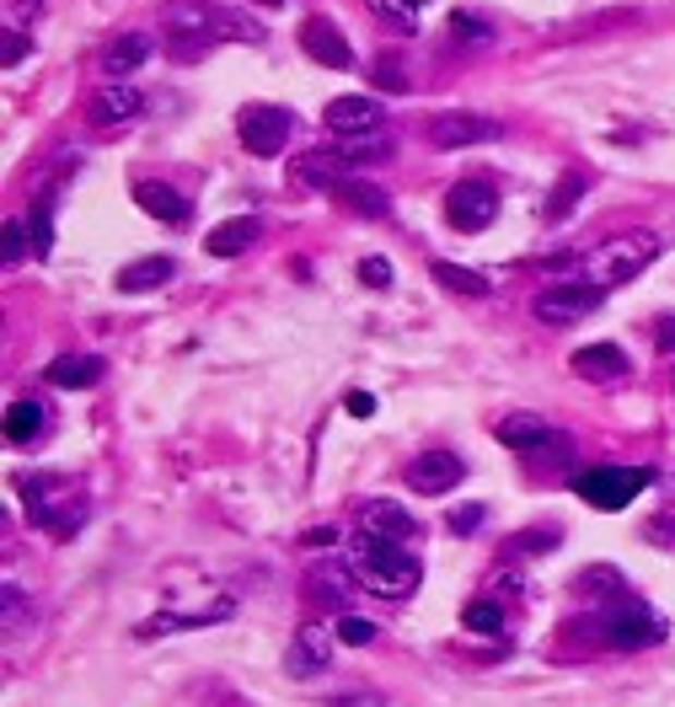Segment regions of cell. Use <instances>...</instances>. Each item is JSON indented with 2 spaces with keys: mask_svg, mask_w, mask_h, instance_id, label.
Listing matches in <instances>:
<instances>
[{
  "mask_svg": "<svg viewBox=\"0 0 675 707\" xmlns=\"http://www.w3.org/2000/svg\"><path fill=\"white\" fill-rule=\"evenodd\" d=\"M354 574L365 584V595H381V600H402V595H413L419 589V558H408L402 552V541H391V536H370L360 531V541H354Z\"/></svg>",
  "mask_w": 675,
  "mask_h": 707,
  "instance_id": "obj_1",
  "label": "cell"
},
{
  "mask_svg": "<svg viewBox=\"0 0 675 707\" xmlns=\"http://www.w3.org/2000/svg\"><path fill=\"white\" fill-rule=\"evenodd\" d=\"M601 638H606V648L638 654V648H654V643L665 638V622L643 600H616L612 611L601 617Z\"/></svg>",
  "mask_w": 675,
  "mask_h": 707,
  "instance_id": "obj_2",
  "label": "cell"
},
{
  "mask_svg": "<svg viewBox=\"0 0 675 707\" xmlns=\"http://www.w3.org/2000/svg\"><path fill=\"white\" fill-rule=\"evenodd\" d=\"M574 488H579V499L590 510H627L649 488V472L643 466H590Z\"/></svg>",
  "mask_w": 675,
  "mask_h": 707,
  "instance_id": "obj_3",
  "label": "cell"
},
{
  "mask_svg": "<svg viewBox=\"0 0 675 707\" xmlns=\"http://www.w3.org/2000/svg\"><path fill=\"white\" fill-rule=\"evenodd\" d=\"M595 306H601V284H584L579 273H574L568 284H553V290H542V295L531 301L537 321H547V327H574V321L590 317Z\"/></svg>",
  "mask_w": 675,
  "mask_h": 707,
  "instance_id": "obj_4",
  "label": "cell"
},
{
  "mask_svg": "<svg viewBox=\"0 0 675 707\" xmlns=\"http://www.w3.org/2000/svg\"><path fill=\"white\" fill-rule=\"evenodd\" d=\"M445 220H450L461 236L489 231L493 220H498V193H493L489 183H478V178H461L456 188L445 193Z\"/></svg>",
  "mask_w": 675,
  "mask_h": 707,
  "instance_id": "obj_5",
  "label": "cell"
},
{
  "mask_svg": "<svg viewBox=\"0 0 675 707\" xmlns=\"http://www.w3.org/2000/svg\"><path fill=\"white\" fill-rule=\"evenodd\" d=\"M654 257H660V236H654V231H627V236H616V242L601 247V284H627V279H638Z\"/></svg>",
  "mask_w": 675,
  "mask_h": 707,
  "instance_id": "obj_6",
  "label": "cell"
},
{
  "mask_svg": "<svg viewBox=\"0 0 675 707\" xmlns=\"http://www.w3.org/2000/svg\"><path fill=\"white\" fill-rule=\"evenodd\" d=\"M290 113L285 108H263V102H252V108H242V124H237V134H242V145L252 150V156H279L285 145H290Z\"/></svg>",
  "mask_w": 675,
  "mask_h": 707,
  "instance_id": "obj_7",
  "label": "cell"
},
{
  "mask_svg": "<svg viewBox=\"0 0 675 707\" xmlns=\"http://www.w3.org/2000/svg\"><path fill=\"white\" fill-rule=\"evenodd\" d=\"M402 477H408L413 493H430L434 499V493H450V488L467 477V466H461L450 450H424V455H413V466H408Z\"/></svg>",
  "mask_w": 675,
  "mask_h": 707,
  "instance_id": "obj_8",
  "label": "cell"
},
{
  "mask_svg": "<svg viewBox=\"0 0 675 707\" xmlns=\"http://www.w3.org/2000/svg\"><path fill=\"white\" fill-rule=\"evenodd\" d=\"M338 209H349V215H360V220H386L391 215V193L381 188V183H370V178H338L333 193H327Z\"/></svg>",
  "mask_w": 675,
  "mask_h": 707,
  "instance_id": "obj_9",
  "label": "cell"
},
{
  "mask_svg": "<svg viewBox=\"0 0 675 707\" xmlns=\"http://www.w3.org/2000/svg\"><path fill=\"white\" fill-rule=\"evenodd\" d=\"M301 49H306L316 64H327V70H349V64H354L349 38H343L338 22H327V16H311L306 27H301Z\"/></svg>",
  "mask_w": 675,
  "mask_h": 707,
  "instance_id": "obj_10",
  "label": "cell"
},
{
  "mask_svg": "<svg viewBox=\"0 0 675 707\" xmlns=\"http://www.w3.org/2000/svg\"><path fill=\"white\" fill-rule=\"evenodd\" d=\"M430 139L439 150H461V145L498 139V124H493V119H478V113H439V119H430Z\"/></svg>",
  "mask_w": 675,
  "mask_h": 707,
  "instance_id": "obj_11",
  "label": "cell"
},
{
  "mask_svg": "<svg viewBox=\"0 0 675 707\" xmlns=\"http://www.w3.org/2000/svg\"><path fill=\"white\" fill-rule=\"evenodd\" d=\"M322 124L333 129V134H375L386 119H381L375 97H333L327 113H322Z\"/></svg>",
  "mask_w": 675,
  "mask_h": 707,
  "instance_id": "obj_12",
  "label": "cell"
},
{
  "mask_svg": "<svg viewBox=\"0 0 675 707\" xmlns=\"http://www.w3.org/2000/svg\"><path fill=\"white\" fill-rule=\"evenodd\" d=\"M333 665V633L327 627H301L296 643H290V654H285V670L296 675V681H311L316 670H327Z\"/></svg>",
  "mask_w": 675,
  "mask_h": 707,
  "instance_id": "obj_13",
  "label": "cell"
},
{
  "mask_svg": "<svg viewBox=\"0 0 675 707\" xmlns=\"http://www.w3.org/2000/svg\"><path fill=\"white\" fill-rule=\"evenodd\" d=\"M161 22H167L178 38H215L220 5H209V0H167V5H161Z\"/></svg>",
  "mask_w": 675,
  "mask_h": 707,
  "instance_id": "obj_14",
  "label": "cell"
},
{
  "mask_svg": "<svg viewBox=\"0 0 675 707\" xmlns=\"http://www.w3.org/2000/svg\"><path fill=\"white\" fill-rule=\"evenodd\" d=\"M150 54H156V38H150V33H119V38L103 49V75H108V81H123V75L145 70Z\"/></svg>",
  "mask_w": 675,
  "mask_h": 707,
  "instance_id": "obj_15",
  "label": "cell"
},
{
  "mask_svg": "<svg viewBox=\"0 0 675 707\" xmlns=\"http://www.w3.org/2000/svg\"><path fill=\"white\" fill-rule=\"evenodd\" d=\"M145 108V92L134 81H103V92L92 97V119L97 124H129Z\"/></svg>",
  "mask_w": 675,
  "mask_h": 707,
  "instance_id": "obj_16",
  "label": "cell"
},
{
  "mask_svg": "<svg viewBox=\"0 0 675 707\" xmlns=\"http://www.w3.org/2000/svg\"><path fill=\"white\" fill-rule=\"evenodd\" d=\"M574 370L584 381H622L632 365H627V354L616 343H584V349H574Z\"/></svg>",
  "mask_w": 675,
  "mask_h": 707,
  "instance_id": "obj_17",
  "label": "cell"
},
{
  "mask_svg": "<svg viewBox=\"0 0 675 707\" xmlns=\"http://www.w3.org/2000/svg\"><path fill=\"white\" fill-rule=\"evenodd\" d=\"M360 531H370V536H391V541H408V536L419 531V520L402 510V504H391V499H370L365 510H360Z\"/></svg>",
  "mask_w": 675,
  "mask_h": 707,
  "instance_id": "obj_18",
  "label": "cell"
},
{
  "mask_svg": "<svg viewBox=\"0 0 675 707\" xmlns=\"http://www.w3.org/2000/svg\"><path fill=\"white\" fill-rule=\"evenodd\" d=\"M134 204L150 215V220H161V225H183L188 220V204L178 188H167V183H156V178H145V183H134Z\"/></svg>",
  "mask_w": 675,
  "mask_h": 707,
  "instance_id": "obj_19",
  "label": "cell"
},
{
  "mask_svg": "<svg viewBox=\"0 0 675 707\" xmlns=\"http://www.w3.org/2000/svg\"><path fill=\"white\" fill-rule=\"evenodd\" d=\"M257 236H263V220H257V215H242V220L215 225V231L204 236V253L209 257H237V253H246V247H257Z\"/></svg>",
  "mask_w": 675,
  "mask_h": 707,
  "instance_id": "obj_20",
  "label": "cell"
},
{
  "mask_svg": "<svg viewBox=\"0 0 675 707\" xmlns=\"http://www.w3.org/2000/svg\"><path fill=\"white\" fill-rule=\"evenodd\" d=\"M311 589H316V600L343 606V600H349V595H360L365 584H360V574H354V563L343 569L338 558H327V563H316V569H311Z\"/></svg>",
  "mask_w": 675,
  "mask_h": 707,
  "instance_id": "obj_21",
  "label": "cell"
},
{
  "mask_svg": "<svg viewBox=\"0 0 675 707\" xmlns=\"http://www.w3.org/2000/svg\"><path fill=\"white\" fill-rule=\"evenodd\" d=\"M493 435H498V446H509V450L563 446V440H557V435L547 429V424H542V418H537V413H509V418H504V424H498Z\"/></svg>",
  "mask_w": 675,
  "mask_h": 707,
  "instance_id": "obj_22",
  "label": "cell"
},
{
  "mask_svg": "<svg viewBox=\"0 0 675 707\" xmlns=\"http://www.w3.org/2000/svg\"><path fill=\"white\" fill-rule=\"evenodd\" d=\"M49 386H64V391H86V386L103 381V359L97 354H60L49 370H44Z\"/></svg>",
  "mask_w": 675,
  "mask_h": 707,
  "instance_id": "obj_23",
  "label": "cell"
},
{
  "mask_svg": "<svg viewBox=\"0 0 675 707\" xmlns=\"http://www.w3.org/2000/svg\"><path fill=\"white\" fill-rule=\"evenodd\" d=\"M430 273H434V284H445L450 295H467V301H483V295H493L489 273H478V268H461V263H445V257H434Z\"/></svg>",
  "mask_w": 675,
  "mask_h": 707,
  "instance_id": "obj_24",
  "label": "cell"
},
{
  "mask_svg": "<svg viewBox=\"0 0 675 707\" xmlns=\"http://www.w3.org/2000/svg\"><path fill=\"white\" fill-rule=\"evenodd\" d=\"M172 273H178V263H172V257H140V263L119 268V290H123V295H140V290L167 284Z\"/></svg>",
  "mask_w": 675,
  "mask_h": 707,
  "instance_id": "obj_25",
  "label": "cell"
},
{
  "mask_svg": "<svg viewBox=\"0 0 675 707\" xmlns=\"http://www.w3.org/2000/svg\"><path fill=\"white\" fill-rule=\"evenodd\" d=\"M338 178H343V156H327V150H306V156H296V183H301V188L333 193Z\"/></svg>",
  "mask_w": 675,
  "mask_h": 707,
  "instance_id": "obj_26",
  "label": "cell"
},
{
  "mask_svg": "<svg viewBox=\"0 0 675 707\" xmlns=\"http://www.w3.org/2000/svg\"><path fill=\"white\" fill-rule=\"evenodd\" d=\"M584 188H590V178H584V172H563V178H557V188L547 193V209H542V220H547V225H563V220L574 215V204L584 198Z\"/></svg>",
  "mask_w": 675,
  "mask_h": 707,
  "instance_id": "obj_27",
  "label": "cell"
},
{
  "mask_svg": "<svg viewBox=\"0 0 675 707\" xmlns=\"http://www.w3.org/2000/svg\"><path fill=\"white\" fill-rule=\"evenodd\" d=\"M44 402H11L5 407V440L11 446H33L38 440V429H44Z\"/></svg>",
  "mask_w": 675,
  "mask_h": 707,
  "instance_id": "obj_28",
  "label": "cell"
},
{
  "mask_svg": "<svg viewBox=\"0 0 675 707\" xmlns=\"http://www.w3.org/2000/svg\"><path fill=\"white\" fill-rule=\"evenodd\" d=\"M627 589V578L622 569H606V563H595V569H579L574 574V595H590V600H612Z\"/></svg>",
  "mask_w": 675,
  "mask_h": 707,
  "instance_id": "obj_29",
  "label": "cell"
},
{
  "mask_svg": "<svg viewBox=\"0 0 675 707\" xmlns=\"http://www.w3.org/2000/svg\"><path fill=\"white\" fill-rule=\"evenodd\" d=\"M547 547H557L553 525H542V531H515V536L504 541V558H542Z\"/></svg>",
  "mask_w": 675,
  "mask_h": 707,
  "instance_id": "obj_30",
  "label": "cell"
},
{
  "mask_svg": "<svg viewBox=\"0 0 675 707\" xmlns=\"http://www.w3.org/2000/svg\"><path fill=\"white\" fill-rule=\"evenodd\" d=\"M215 38H237V44H263V27L237 11V5H220V27H215Z\"/></svg>",
  "mask_w": 675,
  "mask_h": 707,
  "instance_id": "obj_31",
  "label": "cell"
},
{
  "mask_svg": "<svg viewBox=\"0 0 675 707\" xmlns=\"http://www.w3.org/2000/svg\"><path fill=\"white\" fill-rule=\"evenodd\" d=\"M461 627H467V633H504L498 600H467V606H461Z\"/></svg>",
  "mask_w": 675,
  "mask_h": 707,
  "instance_id": "obj_32",
  "label": "cell"
},
{
  "mask_svg": "<svg viewBox=\"0 0 675 707\" xmlns=\"http://www.w3.org/2000/svg\"><path fill=\"white\" fill-rule=\"evenodd\" d=\"M338 156L343 161H386V139H375V134H338Z\"/></svg>",
  "mask_w": 675,
  "mask_h": 707,
  "instance_id": "obj_33",
  "label": "cell"
},
{
  "mask_svg": "<svg viewBox=\"0 0 675 707\" xmlns=\"http://www.w3.org/2000/svg\"><path fill=\"white\" fill-rule=\"evenodd\" d=\"M33 253L38 257L55 253V204H49V198L33 204Z\"/></svg>",
  "mask_w": 675,
  "mask_h": 707,
  "instance_id": "obj_34",
  "label": "cell"
},
{
  "mask_svg": "<svg viewBox=\"0 0 675 707\" xmlns=\"http://www.w3.org/2000/svg\"><path fill=\"white\" fill-rule=\"evenodd\" d=\"M450 33H456V44H467V49H478V44H489L493 38V27L489 22H478L472 11H456V16H450Z\"/></svg>",
  "mask_w": 675,
  "mask_h": 707,
  "instance_id": "obj_35",
  "label": "cell"
},
{
  "mask_svg": "<svg viewBox=\"0 0 675 707\" xmlns=\"http://www.w3.org/2000/svg\"><path fill=\"white\" fill-rule=\"evenodd\" d=\"M338 638L354 643V648H365V643H375V622H365V617H338Z\"/></svg>",
  "mask_w": 675,
  "mask_h": 707,
  "instance_id": "obj_36",
  "label": "cell"
},
{
  "mask_svg": "<svg viewBox=\"0 0 675 707\" xmlns=\"http://www.w3.org/2000/svg\"><path fill=\"white\" fill-rule=\"evenodd\" d=\"M375 86H381V92H408L413 81H408V70H402L397 60H381L375 64Z\"/></svg>",
  "mask_w": 675,
  "mask_h": 707,
  "instance_id": "obj_37",
  "label": "cell"
},
{
  "mask_svg": "<svg viewBox=\"0 0 675 707\" xmlns=\"http://www.w3.org/2000/svg\"><path fill=\"white\" fill-rule=\"evenodd\" d=\"M360 284L386 290V284H391V263H386V257H360Z\"/></svg>",
  "mask_w": 675,
  "mask_h": 707,
  "instance_id": "obj_38",
  "label": "cell"
},
{
  "mask_svg": "<svg viewBox=\"0 0 675 707\" xmlns=\"http://www.w3.org/2000/svg\"><path fill=\"white\" fill-rule=\"evenodd\" d=\"M0 38H5V49H0V64H5V70H16V64L27 60V49H33V44H27V38H22L16 27H5Z\"/></svg>",
  "mask_w": 675,
  "mask_h": 707,
  "instance_id": "obj_39",
  "label": "cell"
},
{
  "mask_svg": "<svg viewBox=\"0 0 675 707\" xmlns=\"http://www.w3.org/2000/svg\"><path fill=\"white\" fill-rule=\"evenodd\" d=\"M22 253H27V231H22L16 220H5V268H16Z\"/></svg>",
  "mask_w": 675,
  "mask_h": 707,
  "instance_id": "obj_40",
  "label": "cell"
},
{
  "mask_svg": "<svg viewBox=\"0 0 675 707\" xmlns=\"http://www.w3.org/2000/svg\"><path fill=\"white\" fill-rule=\"evenodd\" d=\"M478 525H483V504H461V510L450 514V531H456V536H472Z\"/></svg>",
  "mask_w": 675,
  "mask_h": 707,
  "instance_id": "obj_41",
  "label": "cell"
},
{
  "mask_svg": "<svg viewBox=\"0 0 675 707\" xmlns=\"http://www.w3.org/2000/svg\"><path fill=\"white\" fill-rule=\"evenodd\" d=\"M343 407H349L354 418H370V413H375V397H370V391H349V397H343Z\"/></svg>",
  "mask_w": 675,
  "mask_h": 707,
  "instance_id": "obj_42",
  "label": "cell"
},
{
  "mask_svg": "<svg viewBox=\"0 0 675 707\" xmlns=\"http://www.w3.org/2000/svg\"><path fill=\"white\" fill-rule=\"evenodd\" d=\"M654 349H665V354L675 349V317H660V327H654Z\"/></svg>",
  "mask_w": 675,
  "mask_h": 707,
  "instance_id": "obj_43",
  "label": "cell"
},
{
  "mask_svg": "<svg viewBox=\"0 0 675 707\" xmlns=\"http://www.w3.org/2000/svg\"><path fill=\"white\" fill-rule=\"evenodd\" d=\"M0 595H5V627H11V622H16V611H22V589H16V584H5Z\"/></svg>",
  "mask_w": 675,
  "mask_h": 707,
  "instance_id": "obj_44",
  "label": "cell"
},
{
  "mask_svg": "<svg viewBox=\"0 0 675 707\" xmlns=\"http://www.w3.org/2000/svg\"><path fill=\"white\" fill-rule=\"evenodd\" d=\"M338 541V531L333 525H316V531H306V547H333Z\"/></svg>",
  "mask_w": 675,
  "mask_h": 707,
  "instance_id": "obj_45",
  "label": "cell"
},
{
  "mask_svg": "<svg viewBox=\"0 0 675 707\" xmlns=\"http://www.w3.org/2000/svg\"><path fill=\"white\" fill-rule=\"evenodd\" d=\"M44 5H49V0H16V16H22V22H33Z\"/></svg>",
  "mask_w": 675,
  "mask_h": 707,
  "instance_id": "obj_46",
  "label": "cell"
},
{
  "mask_svg": "<svg viewBox=\"0 0 675 707\" xmlns=\"http://www.w3.org/2000/svg\"><path fill=\"white\" fill-rule=\"evenodd\" d=\"M257 5H274V11H279V5H285V0H257Z\"/></svg>",
  "mask_w": 675,
  "mask_h": 707,
  "instance_id": "obj_47",
  "label": "cell"
},
{
  "mask_svg": "<svg viewBox=\"0 0 675 707\" xmlns=\"http://www.w3.org/2000/svg\"><path fill=\"white\" fill-rule=\"evenodd\" d=\"M408 5H430V0H408Z\"/></svg>",
  "mask_w": 675,
  "mask_h": 707,
  "instance_id": "obj_48",
  "label": "cell"
}]
</instances>
